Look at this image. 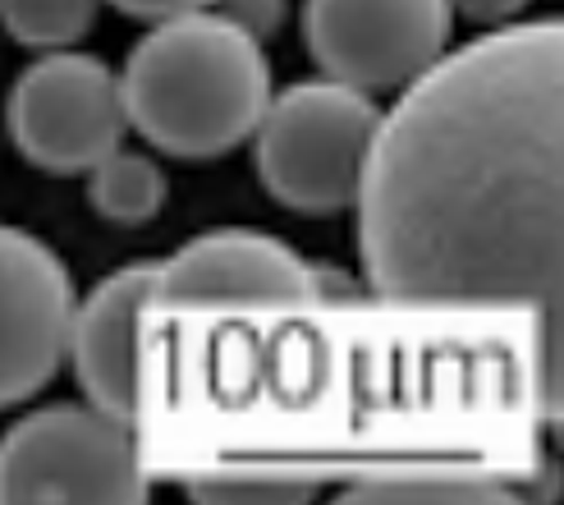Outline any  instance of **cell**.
I'll use <instances>...</instances> for the list:
<instances>
[{
  "label": "cell",
  "mask_w": 564,
  "mask_h": 505,
  "mask_svg": "<svg viewBox=\"0 0 564 505\" xmlns=\"http://www.w3.org/2000/svg\"><path fill=\"white\" fill-rule=\"evenodd\" d=\"M560 19L500 28L409 83L354 193L386 303L560 313Z\"/></svg>",
  "instance_id": "cell-1"
},
{
  "label": "cell",
  "mask_w": 564,
  "mask_h": 505,
  "mask_svg": "<svg viewBox=\"0 0 564 505\" xmlns=\"http://www.w3.org/2000/svg\"><path fill=\"white\" fill-rule=\"evenodd\" d=\"M129 125L152 148L203 161L239 148L271 101L262 42L225 14L156 19L120 78Z\"/></svg>",
  "instance_id": "cell-2"
},
{
  "label": "cell",
  "mask_w": 564,
  "mask_h": 505,
  "mask_svg": "<svg viewBox=\"0 0 564 505\" xmlns=\"http://www.w3.org/2000/svg\"><path fill=\"white\" fill-rule=\"evenodd\" d=\"M377 106L349 83H299L267 101L258 120V175L275 203L307 216H330L354 203L372 148Z\"/></svg>",
  "instance_id": "cell-3"
},
{
  "label": "cell",
  "mask_w": 564,
  "mask_h": 505,
  "mask_svg": "<svg viewBox=\"0 0 564 505\" xmlns=\"http://www.w3.org/2000/svg\"><path fill=\"white\" fill-rule=\"evenodd\" d=\"M138 505L148 501L143 455L101 409L51 405L0 437V505Z\"/></svg>",
  "instance_id": "cell-4"
},
{
  "label": "cell",
  "mask_w": 564,
  "mask_h": 505,
  "mask_svg": "<svg viewBox=\"0 0 564 505\" xmlns=\"http://www.w3.org/2000/svg\"><path fill=\"white\" fill-rule=\"evenodd\" d=\"M129 110L120 78L97 55L51 51L28 65L10 93L14 148L51 175H78L120 148Z\"/></svg>",
  "instance_id": "cell-5"
},
{
  "label": "cell",
  "mask_w": 564,
  "mask_h": 505,
  "mask_svg": "<svg viewBox=\"0 0 564 505\" xmlns=\"http://www.w3.org/2000/svg\"><path fill=\"white\" fill-rule=\"evenodd\" d=\"M303 37L326 78L358 93L404 88L449 42V0H307Z\"/></svg>",
  "instance_id": "cell-6"
},
{
  "label": "cell",
  "mask_w": 564,
  "mask_h": 505,
  "mask_svg": "<svg viewBox=\"0 0 564 505\" xmlns=\"http://www.w3.org/2000/svg\"><path fill=\"white\" fill-rule=\"evenodd\" d=\"M74 286L55 253L28 230L0 226V409L55 377L69 341Z\"/></svg>",
  "instance_id": "cell-7"
},
{
  "label": "cell",
  "mask_w": 564,
  "mask_h": 505,
  "mask_svg": "<svg viewBox=\"0 0 564 505\" xmlns=\"http://www.w3.org/2000/svg\"><path fill=\"white\" fill-rule=\"evenodd\" d=\"M156 303L180 308H290L317 294L294 248L258 230H212L156 262Z\"/></svg>",
  "instance_id": "cell-8"
},
{
  "label": "cell",
  "mask_w": 564,
  "mask_h": 505,
  "mask_svg": "<svg viewBox=\"0 0 564 505\" xmlns=\"http://www.w3.org/2000/svg\"><path fill=\"white\" fill-rule=\"evenodd\" d=\"M156 262H133L88 294V303L74 308L65 354L74 358V377L83 382V396L93 400L116 423L138 418V322L143 308L156 303Z\"/></svg>",
  "instance_id": "cell-9"
},
{
  "label": "cell",
  "mask_w": 564,
  "mask_h": 505,
  "mask_svg": "<svg viewBox=\"0 0 564 505\" xmlns=\"http://www.w3.org/2000/svg\"><path fill=\"white\" fill-rule=\"evenodd\" d=\"M349 505H505L514 492L482 469L464 464H377L349 479Z\"/></svg>",
  "instance_id": "cell-10"
},
{
  "label": "cell",
  "mask_w": 564,
  "mask_h": 505,
  "mask_svg": "<svg viewBox=\"0 0 564 505\" xmlns=\"http://www.w3.org/2000/svg\"><path fill=\"white\" fill-rule=\"evenodd\" d=\"M326 479L330 469L290 464V460L225 464L212 473H197L188 483V496L203 505H290V501H313Z\"/></svg>",
  "instance_id": "cell-11"
},
{
  "label": "cell",
  "mask_w": 564,
  "mask_h": 505,
  "mask_svg": "<svg viewBox=\"0 0 564 505\" xmlns=\"http://www.w3.org/2000/svg\"><path fill=\"white\" fill-rule=\"evenodd\" d=\"M165 171L156 161H148L143 152H106L93 165V184H88V198L93 207L116 221V226H143L165 207Z\"/></svg>",
  "instance_id": "cell-12"
},
{
  "label": "cell",
  "mask_w": 564,
  "mask_h": 505,
  "mask_svg": "<svg viewBox=\"0 0 564 505\" xmlns=\"http://www.w3.org/2000/svg\"><path fill=\"white\" fill-rule=\"evenodd\" d=\"M101 0H0L6 33L33 51H65L88 37Z\"/></svg>",
  "instance_id": "cell-13"
},
{
  "label": "cell",
  "mask_w": 564,
  "mask_h": 505,
  "mask_svg": "<svg viewBox=\"0 0 564 505\" xmlns=\"http://www.w3.org/2000/svg\"><path fill=\"white\" fill-rule=\"evenodd\" d=\"M220 6V14L230 19V23H239L248 37H258V42H267L280 23H285V0H216Z\"/></svg>",
  "instance_id": "cell-14"
},
{
  "label": "cell",
  "mask_w": 564,
  "mask_h": 505,
  "mask_svg": "<svg viewBox=\"0 0 564 505\" xmlns=\"http://www.w3.org/2000/svg\"><path fill=\"white\" fill-rule=\"evenodd\" d=\"M110 6L133 14V19L156 23V19H175V14H188V10H212L216 0H110Z\"/></svg>",
  "instance_id": "cell-15"
},
{
  "label": "cell",
  "mask_w": 564,
  "mask_h": 505,
  "mask_svg": "<svg viewBox=\"0 0 564 505\" xmlns=\"http://www.w3.org/2000/svg\"><path fill=\"white\" fill-rule=\"evenodd\" d=\"M528 10V0H449V14H464L473 23H505Z\"/></svg>",
  "instance_id": "cell-16"
}]
</instances>
